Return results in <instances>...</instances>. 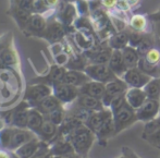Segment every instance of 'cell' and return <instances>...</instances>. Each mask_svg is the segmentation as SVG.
<instances>
[{
  "label": "cell",
  "instance_id": "cell-1",
  "mask_svg": "<svg viewBox=\"0 0 160 158\" xmlns=\"http://www.w3.org/2000/svg\"><path fill=\"white\" fill-rule=\"evenodd\" d=\"M109 108L113 116L117 135L138 121L136 117V110L133 109L125 100V94L114 98L110 104Z\"/></svg>",
  "mask_w": 160,
  "mask_h": 158
},
{
  "label": "cell",
  "instance_id": "cell-2",
  "mask_svg": "<svg viewBox=\"0 0 160 158\" xmlns=\"http://www.w3.org/2000/svg\"><path fill=\"white\" fill-rule=\"evenodd\" d=\"M68 140L71 142L74 150L80 156H87L89 150L93 146L94 141L96 140V135L86 125H82L71 133L67 135Z\"/></svg>",
  "mask_w": 160,
  "mask_h": 158
},
{
  "label": "cell",
  "instance_id": "cell-3",
  "mask_svg": "<svg viewBox=\"0 0 160 158\" xmlns=\"http://www.w3.org/2000/svg\"><path fill=\"white\" fill-rule=\"evenodd\" d=\"M84 72L89 76V79L103 84L116 80L118 76L112 72L108 64H96V63H87Z\"/></svg>",
  "mask_w": 160,
  "mask_h": 158
},
{
  "label": "cell",
  "instance_id": "cell-4",
  "mask_svg": "<svg viewBox=\"0 0 160 158\" xmlns=\"http://www.w3.org/2000/svg\"><path fill=\"white\" fill-rule=\"evenodd\" d=\"M159 115H160V103L159 100H156V99L147 98V100L138 109H136L137 120L143 123H147L155 120L156 118H158Z\"/></svg>",
  "mask_w": 160,
  "mask_h": 158
},
{
  "label": "cell",
  "instance_id": "cell-5",
  "mask_svg": "<svg viewBox=\"0 0 160 158\" xmlns=\"http://www.w3.org/2000/svg\"><path fill=\"white\" fill-rule=\"evenodd\" d=\"M128 89V86L127 85V83L121 78H117L116 80L107 83V84H106L105 95H103L102 99H101L103 106L109 108L111 101L113 100L114 98H117V97L121 96V95H124Z\"/></svg>",
  "mask_w": 160,
  "mask_h": 158
},
{
  "label": "cell",
  "instance_id": "cell-6",
  "mask_svg": "<svg viewBox=\"0 0 160 158\" xmlns=\"http://www.w3.org/2000/svg\"><path fill=\"white\" fill-rule=\"evenodd\" d=\"M52 94L61 101V104H72L80 96V89L76 86L59 82L53 84Z\"/></svg>",
  "mask_w": 160,
  "mask_h": 158
},
{
  "label": "cell",
  "instance_id": "cell-7",
  "mask_svg": "<svg viewBox=\"0 0 160 158\" xmlns=\"http://www.w3.org/2000/svg\"><path fill=\"white\" fill-rule=\"evenodd\" d=\"M123 81L127 83L128 87H139V89H144L146 84L150 81L152 76L147 75L144 73L143 71L138 69V68H130L128 71L122 76Z\"/></svg>",
  "mask_w": 160,
  "mask_h": 158
},
{
  "label": "cell",
  "instance_id": "cell-8",
  "mask_svg": "<svg viewBox=\"0 0 160 158\" xmlns=\"http://www.w3.org/2000/svg\"><path fill=\"white\" fill-rule=\"evenodd\" d=\"M96 139L98 140L99 145L106 146L110 139L116 136V125H114L113 116L109 115L102 122V125L99 126V129L95 132Z\"/></svg>",
  "mask_w": 160,
  "mask_h": 158
},
{
  "label": "cell",
  "instance_id": "cell-9",
  "mask_svg": "<svg viewBox=\"0 0 160 158\" xmlns=\"http://www.w3.org/2000/svg\"><path fill=\"white\" fill-rule=\"evenodd\" d=\"M52 94V89L50 86L46 84H36L31 86L28 89V93H26V98L36 105L40 103L42 99H45L46 97L50 96Z\"/></svg>",
  "mask_w": 160,
  "mask_h": 158
},
{
  "label": "cell",
  "instance_id": "cell-10",
  "mask_svg": "<svg viewBox=\"0 0 160 158\" xmlns=\"http://www.w3.org/2000/svg\"><path fill=\"white\" fill-rule=\"evenodd\" d=\"M113 49L108 45L106 47H100L98 49L87 51V58L88 63H96V64H108L110 58H111Z\"/></svg>",
  "mask_w": 160,
  "mask_h": 158
},
{
  "label": "cell",
  "instance_id": "cell-11",
  "mask_svg": "<svg viewBox=\"0 0 160 158\" xmlns=\"http://www.w3.org/2000/svg\"><path fill=\"white\" fill-rule=\"evenodd\" d=\"M125 100L133 109L136 110L147 100V96H146L144 89L128 87L127 92H125Z\"/></svg>",
  "mask_w": 160,
  "mask_h": 158
},
{
  "label": "cell",
  "instance_id": "cell-12",
  "mask_svg": "<svg viewBox=\"0 0 160 158\" xmlns=\"http://www.w3.org/2000/svg\"><path fill=\"white\" fill-rule=\"evenodd\" d=\"M49 148H50V152L52 154V156H56V155L75 154V150H74L71 142L65 136H62V135H60V137H58V139L53 140L51 142Z\"/></svg>",
  "mask_w": 160,
  "mask_h": 158
},
{
  "label": "cell",
  "instance_id": "cell-13",
  "mask_svg": "<svg viewBox=\"0 0 160 158\" xmlns=\"http://www.w3.org/2000/svg\"><path fill=\"white\" fill-rule=\"evenodd\" d=\"M108 65L118 78H122L128 69L127 64H125L122 50H119V49H113L111 58H110L109 62H108Z\"/></svg>",
  "mask_w": 160,
  "mask_h": 158
},
{
  "label": "cell",
  "instance_id": "cell-14",
  "mask_svg": "<svg viewBox=\"0 0 160 158\" xmlns=\"http://www.w3.org/2000/svg\"><path fill=\"white\" fill-rule=\"evenodd\" d=\"M88 81H91V79H89V76L84 71H80V70H68V71H65L61 82L65 83V84L72 85V86H76L80 89L81 86H83Z\"/></svg>",
  "mask_w": 160,
  "mask_h": 158
},
{
  "label": "cell",
  "instance_id": "cell-15",
  "mask_svg": "<svg viewBox=\"0 0 160 158\" xmlns=\"http://www.w3.org/2000/svg\"><path fill=\"white\" fill-rule=\"evenodd\" d=\"M35 134H34L33 131L31 130H25V129H14V132L12 135V141H11L10 145V150L14 152L15 150L20 147V146L24 145L28 142L32 141L33 139H35Z\"/></svg>",
  "mask_w": 160,
  "mask_h": 158
},
{
  "label": "cell",
  "instance_id": "cell-16",
  "mask_svg": "<svg viewBox=\"0 0 160 158\" xmlns=\"http://www.w3.org/2000/svg\"><path fill=\"white\" fill-rule=\"evenodd\" d=\"M42 144H44V141L35 137L32 141L28 142V143H25L24 145L20 146L18 150H14V153L19 158H31L38 152V150L42 147Z\"/></svg>",
  "mask_w": 160,
  "mask_h": 158
},
{
  "label": "cell",
  "instance_id": "cell-17",
  "mask_svg": "<svg viewBox=\"0 0 160 158\" xmlns=\"http://www.w3.org/2000/svg\"><path fill=\"white\" fill-rule=\"evenodd\" d=\"M74 103L92 112L99 111V110L105 108L101 99H98L96 97L89 96V95H85V94H80V96L78 97V99Z\"/></svg>",
  "mask_w": 160,
  "mask_h": 158
},
{
  "label": "cell",
  "instance_id": "cell-18",
  "mask_svg": "<svg viewBox=\"0 0 160 158\" xmlns=\"http://www.w3.org/2000/svg\"><path fill=\"white\" fill-rule=\"evenodd\" d=\"M105 91H106V84L93 80L88 81L83 86L80 87L81 94L89 95V96L96 97L98 99H102L103 95H105Z\"/></svg>",
  "mask_w": 160,
  "mask_h": 158
},
{
  "label": "cell",
  "instance_id": "cell-19",
  "mask_svg": "<svg viewBox=\"0 0 160 158\" xmlns=\"http://www.w3.org/2000/svg\"><path fill=\"white\" fill-rule=\"evenodd\" d=\"M107 44L112 49H119L122 50L130 44V32L128 30L116 32L113 35H111L107 40Z\"/></svg>",
  "mask_w": 160,
  "mask_h": 158
},
{
  "label": "cell",
  "instance_id": "cell-20",
  "mask_svg": "<svg viewBox=\"0 0 160 158\" xmlns=\"http://www.w3.org/2000/svg\"><path fill=\"white\" fill-rule=\"evenodd\" d=\"M57 133H58V125H56L55 123L47 120V119L44 121V123H42L39 131H38L40 140H42L44 142H49V143H51L55 140Z\"/></svg>",
  "mask_w": 160,
  "mask_h": 158
},
{
  "label": "cell",
  "instance_id": "cell-21",
  "mask_svg": "<svg viewBox=\"0 0 160 158\" xmlns=\"http://www.w3.org/2000/svg\"><path fill=\"white\" fill-rule=\"evenodd\" d=\"M61 108V101L55 96V95H50V96L46 97L45 99H42L39 104L37 105V109L42 112V115H48L51 111Z\"/></svg>",
  "mask_w": 160,
  "mask_h": 158
},
{
  "label": "cell",
  "instance_id": "cell-22",
  "mask_svg": "<svg viewBox=\"0 0 160 158\" xmlns=\"http://www.w3.org/2000/svg\"><path fill=\"white\" fill-rule=\"evenodd\" d=\"M122 55L123 58H124L125 64H127L128 69L130 68H136L138 65V62L142 57L138 50L135 47L130 46V45L122 49Z\"/></svg>",
  "mask_w": 160,
  "mask_h": 158
},
{
  "label": "cell",
  "instance_id": "cell-23",
  "mask_svg": "<svg viewBox=\"0 0 160 158\" xmlns=\"http://www.w3.org/2000/svg\"><path fill=\"white\" fill-rule=\"evenodd\" d=\"M148 17L143 14H133L130 18L128 26L132 31L138 32V33H146L148 28Z\"/></svg>",
  "mask_w": 160,
  "mask_h": 158
},
{
  "label": "cell",
  "instance_id": "cell-24",
  "mask_svg": "<svg viewBox=\"0 0 160 158\" xmlns=\"http://www.w3.org/2000/svg\"><path fill=\"white\" fill-rule=\"evenodd\" d=\"M45 119L42 114L39 110L36 109H31L28 111V129L31 131H33L34 133H38L40 126L44 123Z\"/></svg>",
  "mask_w": 160,
  "mask_h": 158
},
{
  "label": "cell",
  "instance_id": "cell-25",
  "mask_svg": "<svg viewBox=\"0 0 160 158\" xmlns=\"http://www.w3.org/2000/svg\"><path fill=\"white\" fill-rule=\"evenodd\" d=\"M144 91L146 96L149 99H160V76L158 78H152L150 81L144 86Z\"/></svg>",
  "mask_w": 160,
  "mask_h": 158
},
{
  "label": "cell",
  "instance_id": "cell-26",
  "mask_svg": "<svg viewBox=\"0 0 160 158\" xmlns=\"http://www.w3.org/2000/svg\"><path fill=\"white\" fill-rule=\"evenodd\" d=\"M28 111L26 109H19L12 115V125L18 129H28Z\"/></svg>",
  "mask_w": 160,
  "mask_h": 158
},
{
  "label": "cell",
  "instance_id": "cell-27",
  "mask_svg": "<svg viewBox=\"0 0 160 158\" xmlns=\"http://www.w3.org/2000/svg\"><path fill=\"white\" fill-rule=\"evenodd\" d=\"M75 40L78 45L82 49L85 50H91L93 48L94 45V38L93 36L89 34V32H78L75 35Z\"/></svg>",
  "mask_w": 160,
  "mask_h": 158
},
{
  "label": "cell",
  "instance_id": "cell-28",
  "mask_svg": "<svg viewBox=\"0 0 160 158\" xmlns=\"http://www.w3.org/2000/svg\"><path fill=\"white\" fill-rule=\"evenodd\" d=\"M137 68H138L141 71H143L144 73L147 74V75L152 76V78H158V76H160L159 65L150 64L149 62L146 61V59L144 57H141V60H139Z\"/></svg>",
  "mask_w": 160,
  "mask_h": 158
},
{
  "label": "cell",
  "instance_id": "cell-29",
  "mask_svg": "<svg viewBox=\"0 0 160 158\" xmlns=\"http://www.w3.org/2000/svg\"><path fill=\"white\" fill-rule=\"evenodd\" d=\"M142 139L152 146L160 150V126L148 133H142Z\"/></svg>",
  "mask_w": 160,
  "mask_h": 158
},
{
  "label": "cell",
  "instance_id": "cell-30",
  "mask_svg": "<svg viewBox=\"0 0 160 158\" xmlns=\"http://www.w3.org/2000/svg\"><path fill=\"white\" fill-rule=\"evenodd\" d=\"M47 36L49 39L52 42H58L64 36V30L62 28L61 24L59 23H53L49 26L48 31H47Z\"/></svg>",
  "mask_w": 160,
  "mask_h": 158
},
{
  "label": "cell",
  "instance_id": "cell-31",
  "mask_svg": "<svg viewBox=\"0 0 160 158\" xmlns=\"http://www.w3.org/2000/svg\"><path fill=\"white\" fill-rule=\"evenodd\" d=\"M13 132H14V129L11 128H4L3 130L0 131V147L10 150Z\"/></svg>",
  "mask_w": 160,
  "mask_h": 158
},
{
  "label": "cell",
  "instance_id": "cell-32",
  "mask_svg": "<svg viewBox=\"0 0 160 158\" xmlns=\"http://www.w3.org/2000/svg\"><path fill=\"white\" fill-rule=\"evenodd\" d=\"M146 59V61L149 62L150 64L159 65L160 64V48L152 46L145 55L143 56Z\"/></svg>",
  "mask_w": 160,
  "mask_h": 158
},
{
  "label": "cell",
  "instance_id": "cell-33",
  "mask_svg": "<svg viewBox=\"0 0 160 158\" xmlns=\"http://www.w3.org/2000/svg\"><path fill=\"white\" fill-rule=\"evenodd\" d=\"M67 70L64 69L61 65H53L50 70V73H49V79L52 82V84H56V83H59L62 81L63 79V75Z\"/></svg>",
  "mask_w": 160,
  "mask_h": 158
},
{
  "label": "cell",
  "instance_id": "cell-34",
  "mask_svg": "<svg viewBox=\"0 0 160 158\" xmlns=\"http://www.w3.org/2000/svg\"><path fill=\"white\" fill-rule=\"evenodd\" d=\"M47 116V120L51 121L52 123H55L56 125L60 126L62 125V122H63L64 118H65V115H64V111L62 108H58V109L53 110V111H51L50 114L46 115Z\"/></svg>",
  "mask_w": 160,
  "mask_h": 158
},
{
  "label": "cell",
  "instance_id": "cell-35",
  "mask_svg": "<svg viewBox=\"0 0 160 158\" xmlns=\"http://www.w3.org/2000/svg\"><path fill=\"white\" fill-rule=\"evenodd\" d=\"M0 59H1L3 65H7V67H13V65H15L18 63L17 55H15L14 51L10 50V49L4 50L0 55Z\"/></svg>",
  "mask_w": 160,
  "mask_h": 158
},
{
  "label": "cell",
  "instance_id": "cell-36",
  "mask_svg": "<svg viewBox=\"0 0 160 158\" xmlns=\"http://www.w3.org/2000/svg\"><path fill=\"white\" fill-rule=\"evenodd\" d=\"M30 28L34 31H42L46 26V22L40 15H33L30 19Z\"/></svg>",
  "mask_w": 160,
  "mask_h": 158
},
{
  "label": "cell",
  "instance_id": "cell-37",
  "mask_svg": "<svg viewBox=\"0 0 160 158\" xmlns=\"http://www.w3.org/2000/svg\"><path fill=\"white\" fill-rule=\"evenodd\" d=\"M31 158H52V154H51L49 146L47 145V144H45V142H44V144H42V147L38 150V152Z\"/></svg>",
  "mask_w": 160,
  "mask_h": 158
},
{
  "label": "cell",
  "instance_id": "cell-38",
  "mask_svg": "<svg viewBox=\"0 0 160 158\" xmlns=\"http://www.w3.org/2000/svg\"><path fill=\"white\" fill-rule=\"evenodd\" d=\"M159 126H160V115H159L158 118H156L155 120L150 121V122L145 123L143 133H148V132H150V131L155 130V129L159 128Z\"/></svg>",
  "mask_w": 160,
  "mask_h": 158
},
{
  "label": "cell",
  "instance_id": "cell-39",
  "mask_svg": "<svg viewBox=\"0 0 160 158\" xmlns=\"http://www.w3.org/2000/svg\"><path fill=\"white\" fill-rule=\"evenodd\" d=\"M17 17H18V19H19V21H21L22 23H24V24L28 23V22H30V19H31L28 12L26 10H23V9H20V10L18 11Z\"/></svg>",
  "mask_w": 160,
  "mask_h": 158
},
{
  "label": "cell",
  "instance_id": "cell-40",
  "mask_svg": "<svg viewBox=\"0 0 160 158\" xmlns=\"http://www.w3.org/2000/svg\"><path fill=\"white\" fill-rule=\"evenodd\" d=\"M74 14H75V9H74L72 6H69L64 10V12H63L64 21L67 22V23H70V22H71L72 20H73Z\"/></svg>",
  "mask_w": 160,
  "mask_h": 158
},
{
  "label": "cell",
  "instance_id": "cell-41",
  "mask_svg": "<svg viewBox=\"0 0 160 158\" xmlns=\"http://www.w3.org/2000/svg\"><path fill=\"white\" fill-rule=\"evenodd\" d=\"M78 10L80 11L81 14H85V13L88 12L89 6H88V3H87V1H85V0H78Z\"/></svg>",
  "mask_w": 160,
  "mask_h": 158
},
{
  "label": "cell",
  "instance_id": "cell-42",
  "mask_svg": "<svg viewBox=\"0 0 160 158\" xmlns=\"http://www.w3.org/2000/svg\"><path fill=\"white\" fill-rule=\"evenodd\" d=\"M0 158H19L13 150L0 147Z\"/></svg>",
  "mask_w": 160,
  "mask_h": 158
},
{
  "label": "cell",
  "instance_id": "cell-43",
  "mask_svg": "<svg viewBox=\"0 0 160 158\" xmlns=\"http://www.w3.org/2000/svg\"><path fill=\"white\" fill-rule=\"evenodd\" d=\"M100 3L105 9L111 10V9H113V8H116V7H117L118 0H100Z\"/></svg>",
  "mask_w": 160,
  "mask_h": 158
},
{
  "label": "cell",
  "instance_id": "cell-44",
  "mask_svg": "<svg viewBox=\"0 0 160 158\" xmlns=\"http://www.w3.org/2000/svg\"><path fill=\"white\" fill-rule=\"evenodd\" d=\"M56 61H57L58 65H61V67H62L63 64L69 62V57H68L67 54L60 53V54H58V55L56 56Z\"/></svg>",
  "mask_w": 160,
  "mask_h": 158
},
{
  "label": "cell",
  "instance_id": "cell-45",
  "mask_svg": "<svg viewBox=\"0 0 160 158\" xmlns=\"http://www.w3.org/2000/svg\"><path fill=\"white\" fill-rule=\"evenodd\" d=\"M122 154L127 155L128 158H141L134 150H132L130 147H122Z\"/></svg>",
  "mask_w": 160,
  "mask_h": 158
},
{
  "label": "cell",
  "instance_id": "cell-46",
  "mask_svg": "<svg viewBox=\"0 0 160 158\" xmlns=\"http://www.w3.org/2000/svg\"><path fill=\"white\" fill-rule=\"evenodd\" d=\"M19 4H20V7H21V9L28 11V10H31L33 7V0H22Z\"/></svg>",
  "mask_w": 160,
  "mask_h": 158
},
{
  "label": "cell",
  "instance_id": "cell-47",
  "mask_svg": "<svg viewBox=\"0 0 160 158\" xmlns=\"http://www.w3.org/2000/svg\"><path fill=\"white\" fill-rule=\"evenodd\" d=\"M148 19L154 22H160V9L158 11H156V12L148 14Z\"/></svg>",
  "mask_w": 160,
  "mask_h": 158
},
{
  "label": "cell",
  "instance_id": "cell-48",
  "mask_svg": "<svg viewBox=\"0 0 160 158\" xmlns=\"http://www.w3.org/2000/svg\"><path fill=\"white\" fill-rule=\"evenodd\" d=\"M52 158H82V156L75 153L71 155H56V156H52Z\"/></svg>",
  "mask_w": 160,
  "mask_h": 158
},
{
  "label": "cell",
  "instance_id": "cell-49",
  "mask_svg": "<svg viewBox=\"0 0 160 158\" xmlns=\"http://www.w3.org/2000/svg\"><path fill=\"white\" fill-rule=\"evenodd\" d=\"M44 2L48 6H55L58 3V0H44Z\"/></svg>",
  "mask_w": 160,
  "mask_h": 158
},
{
  "label": "cell",
  "instance_id": "cell-50",
  "mask_svg": "<svg viewBox=\"0 0 160 158\" xmlns=\"http://www.w3.org/2000/svg\"><path fill=\"white\" fill-rule=\"evenodd\" d=\"M4 50H7V47L4 44H2V43H0V55H1L2 53H3Z\"/></svg>",
  "mask_w": 160,
  "mask_h": 158
},
{
  "label": "cell",
  "instance_id": "cell-51",
  "mask_svg": "<svg viewBox=\"0 0 160 158\" xmlns=\"http://www.w3.org/2000/svg\"><path fill=\"white\" fill-rule=\"evenodd\" d=\"M156 31H157V34L160 37V22H156Z\"/></svg>",
  "mask_w": 160,
  "mask_h": 158
},
{
  "label": "cell",
  "instance_id": "cell-52",
  "mask_svg": "<svg viewBox=\"0 0 160 158\" xmlns=\"http://www.w3.org/2000/svg\"><path fill=\"white\" fill-rule=\"evenodd\" d=\"M3 129H4V121L2 120L1 118H0V131L3 130Z\"/></svg>",
  "mask_w": 160,
  "mask_h": 158
},
{
  "label": "cell",
  "instance_id": "cell-53",
  "mask_svg": "<svg viewBox=\"0 0 160 158\" xmlns=\"http://www.w3.org/2000/svg\"><path fill=\"white\" fill-rule=\"evenodd\" d=\"M119 158H128V157L127 156V155H124V154H122V155H121V156H120V157H119Z\"/></svg>",
  "mask_w": 160,
  "mask_h": 158
},
{
  "label": "cell",
  "instance_id": "cell-54",
  "mask_svg": "<svg viewBox=\"0 0 160 158\" xmlns=\"http://www.w3.org/2000/svg\"><path fill=\"white\" fill-rule=\"evenodd\" d=\"M2 65H3V63H2V61H1V59H0V68L2 67Z\"/></svg>",
  "mask_w": 160,
  "mask_h": 158
},
{
  "label": "cell",
  "instance_id": "cell-55",
  "mask_svg": "<svg viewBox=\"0 0 160 158\" xmlns=\"http://www.w3.org/2000/svg\"><path fill=\"white\" fill-rule=\"evenodd\" d=\"M17 1H18V2H19V3H20V2H21V1H22V0H17Z\"/></svg>",
  "mask_w": 160,
  "mask_h": 158
},
{
  "label": "cell",
  "instance_id": "cell-56",
  "mask_svg": "<svg viewBox=\"0 0 160 158\" xmlns=\"http://www.w3.org/2000/svg\"><path fill=\"white\" fill-rule=\"evenodd\" d=\"M159 42H160V38H159Z\"/></svg>",
  "mask_w": 160,
  "mask_h": 158
},
{
  "label": "cell",
  "instance_id": "cell-57",
  "mask_svg": "<svg viewBox=\"0 0 160 158\" xmlns=\"http://www.w3.org/2000/svg\"><path fill=\"white\" fill-rule=\"evenodd\" d=\"M159 103H160V99H159Z\"/></svg>",
  "mask_w": 160,
  "mask_h": 158
},
{
  "label": "cell",
  "instance_id": "cell-58",
  "mask_svg": "<svg viewBox=\"0 0 160 158\" xmlns=\"http://www.w3.org/2000/svg\"><path fill=\"white\" fill-rule=\"evenodd\" d=\"M159 68H160V64H159Z\"/></svg>",
  "mask_w": 160,
  "mask_h": 158
}]
</instances>
